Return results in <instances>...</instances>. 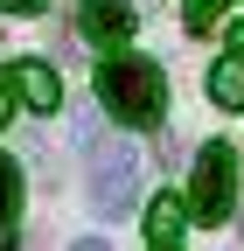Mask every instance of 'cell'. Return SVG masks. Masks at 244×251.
<instances>
[{
  "label": "cell",
  "mask_w": 244,
  "mask_h": 251,
  "mask_svg": "<svg viewBox=\"0 0 244 251\" xmlns=\"http://www.w3.org/2000/svg\"><path fill=\"white\" fill-rule=\"evenodd\" d=\"M98 105L119 119V126H161L168 112V77L154 56H105L98 63Z\"/></svg>",
  "instance_id": "cell-1"
},
{
  "label": "cell",
  "mask_w": 244,
  "mask_h": 251,
  "mask_svg": "<svg viewBox=\"0 0 244 251\" xmlns=\"http://www.w3.org/2000/svg\"><path fill=\"white\" fill-rule=\"evenodd\" d=\"M209 98L223 112H244V56H223L217 70H209Z\"/></svg>",
  "instance_id": "cell-7"
},
{
  "label": "cell",
  "mask_w": 244,
  "mask_h": 251,
  "mask_svg": "<svg viewBox=\"0 0 244 251\" xmlns=\"http://www.w3.org/2000/svg\"><path fill=\"white\" fill-rule=\"evenodd\" d=\"M230 56H244V21H230Z\"/></svg>",
  "instance_id": "cell-12"
},
{
  "label": "cell",
  "mask_w": 244,
  "mask_h": 251,
  "mask_svg": "<svg viewBox=\"0 0 244 251\" xmlns=\"http://www.w3.org/2000/svg\"><path fill=\"white\" fill-rule=\"evenodd\" d=\"M14 119V84H7V70H0V126Z\"/></svg>",
  "instance_id": "cell-11"
},
{
  "label": "cell",
  "mask_w": 244,
  "mask_h": 251,
  "mask_svg": "<svg viewBox=\"0 0 244 251\" xmlns=\"http://www.w3.org/2000/svg\"><path fill=\"white\" fill-rule=\"evenodd\" d=\"M133 196H140V153L126 140L112 147H91V202H98V216H133Z\"/></svg>",
  "instance_id": "cell-3"
},
{
  "label": "cell",
  "mask_w": 244,
  "mask_h": 251,
  "mask_svg": "<svg viewBox=\"0 0 244 251\" xmlns=\"http://www.w3.org/2000/svg\"><path fill=\"white\" fill-rule=\"evenodd\" d=\"M14 209H21V168L0 153V237H7V224H14Z\"/></svg>",
  "instance_id": "cell-8"
},
{
  "label": "cell",
  "mask_w": 244,
  "mask_h": 251,
  "mask_svg": "<svg viewBox=\"0 0 244 251\" xmlns=\"http://www.w3.org/2000/svg\"><path fill=\"white\" fill-rule=\"evenodd\" d=\"M49 0H0V14H42Z\"/></svg>",
  "instance_id": "cell-10"
},
{
  "label": "cell",
  "mask_w": 244,
  "mask_h": 251,
  "mask_svg": "<svg viewBox=\"0 0 244 251\" xmlns=\"http://www.w3.org/2000/svg\"><path fill=\"white\" fill-rule=\"evenodd\" d=\"M7 84L28 98V112H56V105H63V84H56V70H49V63H21Z\"/></svg>",
  "instance_id": "cell-5"
},
{
  "label": "cell",
  "mask_w": 244,
  "mask_h": 251,
  "mask_svg": "<svg viewBox=\"0 0 244 251\" xmlns=\"http://www.w3.org/2000/svg\"><path fill=\"white\" fill-rule=\"evenodd\" d=\"M230 209H237V153L223 140H209L195 153V181H189V216L195 224H230Z\"/></svg>",
  "instance_id": "cell-2"
},
{
  "label": "cell",
  "mask_w": 244,
  "mask_h": 251,
  "mask_svg": "<svg viewBox=\"0 0 244 251\" xmlns=\"http://www.w3.org/2000/svg\"><path fill=\"white\" fill-rule=\"evenodd\" d=\"M70 251H112V244H105V237H77Z\"/></svg>",
  "instance_id": "cell-13"
},
{
  "label": "cell",
  "mask_w": 244,
  "mask_h": 251,
  "mask_svg": "<svg viewBox=\"0 0 244 251\" xmlns=\"http://www.w3.org/2000/svg\"><path fill=\"white\" fill-rule=\"evenodd\" d=\"M77 21H84V35L98 42V49L133 42V0H84V7H77Z\"/></svg>",
  "instance_id": "cell-4"
},
{
  "label": "cell",
  "mask_w": 244,
  "mask_h": 251,
  "mask_svg": "<svg viewBox=\"0 0 244 251\" xmlns=\"http://www.w3.org/2000/svg\"><path fill=\"white\" fill-rule=\"evenodd\" d=\"M181 216H189V202H181V196H154V202H146V237H154V251H174Z\"/></svg>",
  "instance_id": "cell-6"
},
{
  "label": "cell",
  "mask_w": 244,
  "mask_h": 251,
  "mask_svg": "<svg viewBox=\"0 0 244 251\" xmlns=\"http://www.w3.org/2000/svg\"><path fill=\"white\" fill-rule=\"evenodd\" d=\"M217 7H223V0H189V28H195V35L217 21Z\"/></svg>",
  "instance_id": "cell-9"
}]
</instances>
